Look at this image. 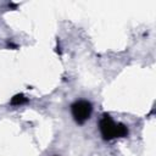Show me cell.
<instances>
[{"mask_svg": "<svg viewBox=\"0 0 156 156\" xmlns=\"http://www.w3.org/2000/svg\"><path fill=\"white\" fill-rule=\"evenodd\" d=\"M99 128L105 140H112L115 138H122L128 135V128L123 123H116L107 113H105L100 119Z\"/></svg>", "mask_w": 156, "mask_h": 156, "instance_id": "obj_1", "label": "cell"}, {"mask_svg": "<svg viewBox=\"0 0 156 156\" xmlns=\"http://www.w3.org/2000/svg\"><path fill=\"white\" fill-rule=\"evenodd\" d=\"M91 111H93L91 104L87 100H78V101L73 102L72 106H71L72 116H73L74 121L79 124L84 123L87 119L90 118Z\"/></svg>", "mask_w": 156, "mask_h": 156, "instance_id": "obj_2", "label": "cell"}, {"mask_svg": "<svg viewBox=\"0 0 156 156\" xmlns=\"http://www.w3.org/2000/svg\"><path fill=\"white\" fill-rule=\"evenodd\" d=\"M26 101H27V99H26L22 94H20V95H16V96L12 98L11 104H12V105H21V104H23V102H26Z\"/></svg>", "mask_w": 156, "mask_h": 156, "instance_id": "obj_3", "label": "cell"}]
</instances>
